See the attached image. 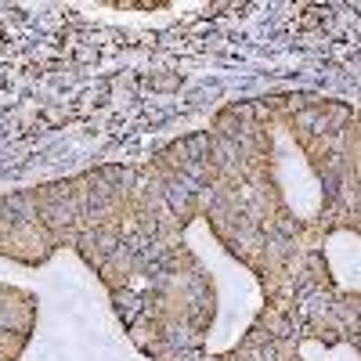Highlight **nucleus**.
<instances>
[{"mask_svg": "<svg viewBox=\"0 0 361 361\" xmlns=\"http://www.w3.org/2000/svg\"><path fill=\"white\" fill-rule=\"evenodd\" d=\"M279 141V180H282V188L289 195V206L296 209L300 217H314L318 214V206H322V185H318V177L307 170V163L300 159L293 152V141L286 130L275 134Z\"/></svg>", "mask_w": 361, "mask_h": 361, "instance_id": "obj_1", "label": "nucleus"}]
</instances>
